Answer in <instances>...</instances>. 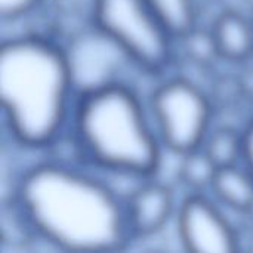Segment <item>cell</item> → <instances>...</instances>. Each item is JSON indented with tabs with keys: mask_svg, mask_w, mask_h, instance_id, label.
I'll return each instance as SVG.
<instances>
[{
	"mask_svg": "<svg viewBox=\"0 0 253 253\" xmlns=\"http://www.w3.org/2000/svg\"><path fill=\"white\" fill-rule=\"evenodd\" d=\"M24 225L68 252H116L133 239L126 206L102 181L59 162L27 169L12 197Z\"/></svg>",
	"mask_w": 253,
	"mask_h": 253,
	"instance_id": "6da1fadb",
	"label": "cell"
},
{
	"mask_svg": "<svg viewBox=\"0 0 253 253\" xmlns=\"http://www.w3.org/2000/svg\"><path fill=\"white\" fill-rule=\"evenodd\" d=\"M73 70L53 40L28 34L0 46V101L19 145L43 150L61 136L73 110Z\"/></svg>",
	"mask_w": 253,
	"mask_h": 253,
	"instance_id": "7a4b0ae2",
	"label": "cell"
},
{
	"mask_svg": "<svg viewBox=\"0 0 253 253\" xmlns=\"http://www.w3.org/2000/svg\"><path fill=\"white\" fill-rule=\"evenodd\" d=\"M73 141L90 165L135 178H153L162 162L160 139L138 95L120 82L82 90L71 110Z\"/></svg>",
	"mask_w": 253,
	"mask_h": 253,
	"instance_id": "3957f363",
	"label": "cell"
},
{
	"mask_svg": "<svg viewBox=\"0 0 253 253\" xmlns=\"http://www.w3.org/2000/svg\"><path fill=\"white\" fill-rule=\"evenodd\" d=\"M92 22L144 73H165L173 59V37L165 30L147 0H92Z\"/></svg>",
	"mask_w": 253,
	"mask_h": 253,
	"instance_id": "277c9868",
	"label": "cell"
},
{
	"mask_svg": "<svg viewBox=\"0 0 253 253\" xmlns=\"http://www.w3.org/2000/svg\"><path fill=\"white\" fill-rule=\"evenodd\" d=\"M150 107L160 142L184 156L203 147L211 126L212 99L187 79H170L154 89Z\"/></svg>",
	"mask_w": 253,
	"mask_h": 253,
	"instance_id": "5b68a950",
	"label": "cell"
},
{
	"mask_svg": "<svg viewBox=\"0 0 253 253\" xmlns=\"http://www.w3.org/2000/svg\"><path fill=\"white\" fill-rule=\"evenodd\" d=\"M178 234L187 252L231 253L239 236L221 211L200 193L187 196L178 212Z\"/></svg>",
	"mask_w": 253,
	"mask_h": 253,
	"instance_id": "8992f818",
	"label": "cell"
},
{
	"mask_svg": "<svg viewBox=\"0 0 253 253\" xmlns=\"http://www.w3.org/2000/svg\"><path fill=\"white\" fill-rule=\"evenodd\" d=\"M173 191L160 182H147L135 190L127 200L126 216L133 239L159 234L173 213Z\"/></svg>",
	"mask_w": 253,
	"mask_h": 253,
	"instance_id": "52a82bcc",
	"label": "cell"
},
{
	"mask_svg": "<svg viewBox=\"0 0 253 253\" xmlns=\"http://www.w3.org/2000/svg\"><path fill=\"white\" fill-rule=\"evenodd\" d=\"M212 31L222 59L246 62L253 56V24L237 10L228 9L219 13Z\"/></svg>",
	"mask_w": 253,
	"mask_h": 253,
	"instance_id": "ba28073f",
	"label": "cell"
},
{
	"mask_svg": "<svg viewBox=\"0 0 253 253\" xmlns=\"http://www.w3.org/2000/svg\"><path fill=\"white\" fill-rule=\"evenodd\" d=\"M211 190L221 203L236 212L248 213L253 209V176L246 168H218Z\"/></svg>",
	"mask_w": 253,
	"mask_h": 253,
	"instance_id": "9c48e42d",
	"label": "cell"
},
{
	"mask_svg": "<svg viewBox=\"0 0 253 253\" xmlns=\"http://www.w3.org/2000/svg\"><path fill=\"white\" fill-rule=\"evenodd\" d=\"M154 15L173 37L181 39L196 27L197 9L194 0H147Z\"/></svg>",
	"mask_w": 253,
	"mask_h": 253,
	"instance_id": "30bf717a",
	"label": "cell"
},
{
	"mask_svg": "<svg viewBox=\"0 0 253 253\" xmlns=\"http://www.w3.org/2000/svg\"><path fill=\"white\" fill-rule=\"evenodd\" d=\"M203 148L218 168L237 165L243 159V132L219 127L206 138Z\"/></svg>",
	"mask_w": 253,
	"mask_h": 253,
	"instance_id": "8fae6325",
	"label": "cell"
},
{
	"mask_svg": "<svg viewBox=\"0 0 253 253\" xmlns=\"http://www.w3.org/2000/svg\"><path fill=\"white\" fill-rule=\"evenodd\" d=\"M216 170L218 166L213 163L205 148L200 147L182 156L179 178L185 187L194 193H200L206 188H211Z\"/></svg>",
	"mask_w": 253,
	"mask_h": 253,
	"instance_id": "7c38bea8",
	"label": "cell"
},
{
	"mask_svg": "<svg viewBox=\"0 0 253 253\" xmlns=\"http://www.w3.org/2000/svg\"><path fill=\"white\" fill-rule=\"evenodd\" d=\"M179 40L187 59L199 67L209 68L221 58L212 28H200L196 25Z\"/></svg>",
	"mask_w": 253,
	"mask_h": 253,
	"instance_id": "4fadbf2b",
	"label": "cell"
},
{
	"mask_svg": "<svg viewBox=\"0 0 253 253\" xmlns=\"http://www.w3.org/2000/svg\"><path fill=\"white\" fill-rule=\"evenodd\" d=\"M212 87H213L212 101H215L221 105L236 104L242 96H245L242 79L237 76L224 74L215 80Z\"/></svg>",
	"mask_w": 253,
	"mask_h": 253,
	"instance_id": "5bb4252c",
	"label": "cell"
},
{
	"mask_svg": "<svg viewBox=\"0 0 253 253\" xmlns=\"http://www.w3.org/2000/svg\"><path fill=\"white\" fill-rule=\"evenodd\" d=\"M39 0H0V15L3 19H18L37 6Z\"/></svg>",
	"mask_w": 253,
	"mask_h": 253,
	"instance_id": "9a60e30c",
	"label": "cell"
},
{
	"mask_svg": "<svg viewBox=\"0 0 253 253\" xmlns=\"http://www.w3.org/2000/svg\"><path fill=\"white\" fill-rule=\"evenodd\" d=\"M245 168L253 176V119L246 125L243 130V159Z\"/></svg>",
	"mask_w": 253,
	"mask_h": 253,
	"instance_id": "2e32d148",
	"label": "cell"
},
{
	"mask_svg": "<svg viewBox=\"0 0 253 253\" xmlns=\"http://www.w3.org/2000/svg\"><path fill=\"white\" fill-rule=\"evenodd\" d=\"M252 24H253V18H252Z\"/></svg>",
	"mask_w": 253,
	"mask_h": 253,
	"instance_id": "e0dca14e",
	"label": "cell"
}]
</instances>
